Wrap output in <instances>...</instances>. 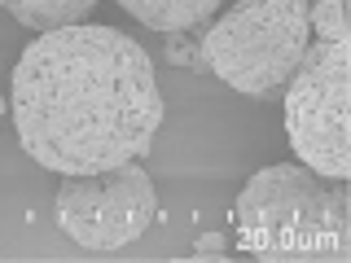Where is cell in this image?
I'll return each instance as SVG.
<instances>
[{"mask_svg":"<svg viewBox=\"0 0 351 263\" xmlns=\"http://www.w3.org/2000/svg\"><path fill=\"white\" fill-rule=\"evenodd\" d=\"M343 5H347V0H343Z\"/></svg>","mask_w":351,"mask_h":263,"instance_id":"30bf717a","label":"cell"},{"mask_svg":"<svg viewBox=\"0 0 351 263\" xmlns=\"http://www.w3.org/2000/svg\"><path fill=\"white\" fill-rule=\"evenodd\" d=\"M312 0H241L202 27V66L246 97H281L312 40Z\"/></svg>","mask_w":351,"mask_h":263,"instance_id":"3957f363","label":"cell"},{"mask_svg":"<svg viewBox=\"0 0 351 263\" xmlns=\"http://www.w3.org/2000/svg\"><path fill=\"white\" fill-rule=\"evenodd\" d=\"M14 127L40 167L58 175L145 158L162 123L154 62L119 27L40 31L14 66Z\"/></svg>","mask_w":351,"mask_h":263,"instance_id":"6da1fadb","label":"cell"},{"mask_svg":"<svg viewBox=\"0 0 351 263\" xmlns=\"http://www.w3.org/2000/svg\"><path fill=\"white\" fill-rule=\"evenodd\" d=\"M193 250H197L202 259H211V255H219V250H224V237H215V233H211V237H197Z\"/></svg>","mask_w":351,"mask_h":263,"instance_id":"ba28073f","label":"cell"},{"mask_svg":"<svg viewBox=\"0 0 351 263\" xmlns=\"http://www.w3.org/2000/svg\"><path fill=\"white\" fill-rule=\"evenodd\" d=\"M237 246L255 259H351L347 180L307 171L303 162L263 167L246 180L233 206Z\"/></svg>","mask_w":351,"mask_h":263,"instance_id":"7a4b0ae2","label":"cell"},{"mask_svg":"<svg viewBox=\"0 0 351 263\" xmlns=\"http://www.w3.org/2000/svg\"><path fill=\"white\" fill-rule=\"evenodd\" d=\"M0 114H5V97H0Z\"/></svg>","mask_w":351,"mask_h":263,"instance_id":"9c48e42d","label":"cell"},{"mask_svg":"<svg viewBox=\"0 0 351 263\" xmlns=\"http://www.w3.org/2000/svg\"><path fill=\"white\" fill-rule=\"evenodd\" d=\"M27 31H58L75 27L97 9V0H0Z\"/></svg>","mask_w":351,"mask_h":263,"instance_id":"52a82bcc","label":"cell"},{"mask_svg":"<svg viewBox=\"0 0 351 263\" xmlns=\"http://www.w3.org/2000/svg\"><path fill=\"white\" fill-rule=\"evenodd\" d=\"M224 5V0H119V9H128L141 27L149 31H193L206 27L211 14Z\"/></svg>","mask_w":351,"mask_h":263,"instance_id":"8992f818","label":"cell"},{"mask_svg":"<svg viewBox=\"0 0 351 263\" xmlns=\"http://www.w3.org/2000/svg\"><path fill=\"white\" fill-rule=\"evenodd\" d=\"M158 219V193L141 158L106 171L62 175L58 184V228L84 250H119L136 241Z\"/></svg>","mask_w":351,"mask_h":263,"instance_id":"5b68a950","label":"cell"},{"mask_svg":"<svg viewBox=\"0 0 351 263\" xmlns=\"http://www.w3.org/2000/svg\"><path fill=\"white\" fill-rule=\"evenodd\" d=\"M351 36L307 40L294 75L281 88L285 136L299 162L316 175L347 180L351 140H347V84H351Z\"/></svg>","mask_w":351,"mask_h":263,"instance_id":"277c9868","label":"cell"}]
</instances>
